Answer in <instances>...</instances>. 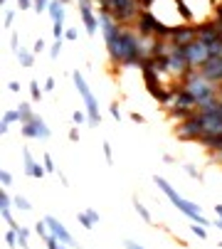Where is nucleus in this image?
Masks as SVG:
<instances>
[{"instance_id": "f257e3e1", "label": "nucleus", "mask_w": 222, "mask_h": 249, "mask_svg": "<svg viewBox=\"0 0 222 249\" xmlns=\"http://www.w3.org/2000/svg\"><path fill=\"white\" fill-rule=\"evenodd\" d=\"M153 183H156V185L166 193V197L170 200V205H175V207L183 212V215H188V217H190V222H200V225H205V227L210 225V222L203 217V210H200V205H195V202H190V200H185L178 190H173V188H170V183L166 180V178L156 175V178H153Z\"/></svg>"}, {"instance_id": "f03ea898", "label": "nucleus", "mask_w": 222, "mask_h": 249, "mask_svg": "<svg viewBox=\"0 0 222 249\" xmlns=\"http://www.w3.org/2000/svg\"><path fill=\"white\" fill-rule=\"evenodd\" d=\"M183 89H188L193 96H195V101L200 104V101H205V99H212V96H217V82H212V79H207L200 69H193V72H188L183 77V84H180Z\"/></svg>"}, {"instance_id": "7ed1b4c3", "label": "nucleus", "mask_w": 222, "mask_h": 249, "mask_svg": "<svg viewBox=\"0 0 222 249\" xmlns=\"http://www.w3.org/2000/svg\"><path fill=\"white\" fill-rule=\"evenodd\" d=\"M99 8H106L121 25H129V22L138 20V15H141L138 0H99Z\"/></svg>"}, {"instance_id": "20e7f679", "label": "nucleus", "mask_w": 222, "mask_h": 249, "mask_svg": "<svg viewBox=\"0 0 222 249\" xmlns=\"http://www.w3.org/2000/svg\"><path fill=\"white\" fill-rule=\"evenodd\" d=\"M72 82H74V87H77V91H79V94H82V99H84L87 114H89V126H92V128H96V126L101 124V111H99V106H96V96L92 94V89H89L87 79L82 77V72H77V69L72 72Z\"/></svg>"}, {"instance_id": "39448f33", "label": "nucleus", "mask_w": 222, "mask_h": 249, "mask_svg": "<svg viewBox=\"0 0 222 249\" xmlns=\"http://www.w3.org/2000/svg\"><path fill=\"white\" fill-rule=\"evenodd\" d=\"M175 136H178V141H200V138L205 136L203 114L195 111V114H190L188 119H183L180 126L175 128Z\"/></svg>"}, {"instance_id": "423d86ee", "label": "nucleus", "mask_w": 222, "mask_h": 249, "mask_svg": "<svg viewBox=\"0 0 222 249\" xmlns=\"http://www.w3.org/2000/svg\"><path fill=\"white\" fill-rule=\"evenodd\" d=\"M185 57H188V62H190L193 69H203V64H205L212 54H210V50H207V42L198 37V40H193L188 47H185Z\"/></svg>"}, {"instance_id": "0eeeda50", "label": "nucleus", "mask_w": 222, "mask_h": 249, "mask_svg": "<svg viewBox=\"0 0 222 249\" xmlns=\"http://www.w3.org/2000/svg\"><path fill=\"white\" fill-rule=\"evenodd\" d=\"M168 72L175 74L178 79H183L188 72H193L188 57H185V47H175V50L168 54Z\"/></svg>"}, {"instance_id": "6e6552de", "label": "nucleus", "mask_w": 222, "mask_h": 249, "mask_svg": "<svg viewBox=\"0 0 222 249\" xmlns=\"http://www.w3.org/2000/svg\"><path fill=\"white\" fill-rule=\"evenodd\" d=\"M77 3H79V13H82V22H84V27H87V35H89V37H94L96 30L101 27V20H99L96 13H94L92 0H77Z\"/></svg>"}, {"instance_id": "1a4fd4ad", "label": "nucleus", "mask_w": 222, "mask_h": 249, "mask_svg": "<svg viewBox=\"0 0 222 249\" xmlns=\"http://www.w3.org/2000/svg\"><path fill=\"white\" fill-rule=\"evenodd\" d=\"M193 40H198V30H195V25H175L173 27V32H170V42L175 45V47H188Z\"/></svg>"}, {"instance_id": "9d476101", "label": "nucleus", "mask_w": 222, "mask_h": 249, "mask_svg": "<svg viewBox=\"0 0 222 249\" xmlns=\"http://www.w3.org/2000/svg\"><path fill=\"white\" fill-rule=\"evenodd\" d=\"M42 220L47 222V227L52 230V234H55V237H57L62 244H67V247H77V249H79V242H77V239H74V237L69 234V230H67V227H64V225H62L57 217H52V215H45Z\"/></svg>"}, {"instance_id": "9b49d317", "label": "nucleus", "mask_w": 222, "mask_h": 249, "mask_svg": "<svg viewBox=\"0 0 222 249\" xmlns=\"http://www.w3.org/2000/svg\"><path fill=\"white\" fill-rule=\"evenodd\" d=\"M200 72H203L207 79H212V82L222 84V54H220V57H210V59L203 64Z\"/></svg>"}, {"instance_id": "f8f14e48", "label": "nucleus", "mask_w": 222, "mask_h": 249, "mask_svg": "<svg viewBox=\"0 0 222 249\" xmlns=\"http://www.w3.org/2000/svg\"><path fill=\"white\" fill-rule=\"evenodd\" d=\"M203 126H205V136H215L222 133V109L203 114Z\"/></svg>"}, {"instance_id": "ddd939ff", "label": "nucleus", "mask_w": 222, "mask_h": 249, "mask_svg": "<svg viewBox=\"0 0 222 249\" xmlns=\"http://www.w3.org/2000/svg\"><path fill=\"white\" fill-rule=\"evenodd\" d=\"M27 121H32V126H35V131H37V141H47V138H50L52 131H50V126L45 124L42 116H37V114H35V116H30Z\"/></svg>"}, {"instance_id": "4468645a", "label": "nucleus", "mask_w": 222, "mask_h": 249, "mask_svg": "<svg viewBox=\"0 0 222 249\" xmlns=\"http://www.w3.org/2000/svg\"><path fill=\"white\" fill-rule=\"evenodd\" d=\"M64 3L62 0H52L50 3V8H47V13H50V18H52V22H64Z\"/></svg>"}, {"instance_id": "2eb2a0df", "label": "nucleus", "mask_w": 222, "mask_h": 249, "mask_svg": "<svg viewBox=\"0 0 222 249\" xmlns=\"http://www.w3.org/2000/svg\"><path fill=\"white\" fill-rule=\"evenodd\" d=\"M133 210L138 212V217H141L146 225H156V222H153V217H151V212H148V207H146L138 197H133Z\"/></svg>"}, {"instance_id": "dca6fc26", "label": "nucleus", "mask_w": 222, "mask_h": 249, "mask_svg": "<svg viewBox=\"0 0 222 249\" xmlns=\"http://www.w3.org/2000/svg\"><path fill=\"white\" fill-rule=\"evenodd\" d=\"M22 158H25V175H30L32 178V173H35V165H37V160H35V156H32V151L25 146L22 148Z\"/></svg>"}, {"instance_id": "f3484780", "label": "nucleus", "mask_w": 222, "mask_h": 249, "mask_svg": "<svg viewBox=\"0 0 222 249\" xmlns=\"http://www.w3.org/2000/svg\"><path fill=\"white\" fill-rule=\"evenodd\" d=\"M18 62H20V67H25V69H30L32 64H35V52H27V50H18Z\"/></svg>"}, {"instance_id": "a211bd4d", "label": "nucleus", "mask_w": 222, "mask_h": 249, "mask_svg": "<svg viewBox=\"0 0 222 249\" xmlns=\"http://www.w3.org/2000/svg\"><path fill=\"white\" fill-rule=\"evenodd\" d=\"M3 124H8V126H13V124H22V114H20L18 109L5 111V114H3Z\"/></svg>"}, {"instance_id": "6ab92c4d", "label": "nucleus", "mask_w": 222, "mask_h": 249, "mask_svg": "<svg viewBox=\"0 0 222 249\" xmlns=\"http://www.w3.org/2000/svg\"><path fill=\"white\" fill-rule=\"evenodd\" d=\"M27 237H30V230L20 225L18 227V244H20V249H30V239Z\"/></svg>"}, {"instance_id": "aec40b11", "label": "nucleus", "mask_w": 222, "mask_h": 249, "mask_svg": "<svg viewBox=\"0 0 222 249\" xmlns=\"http://www.w3.org/2000/svg\"><path fill=\"white\" fill-rule=\"evenodd\" d=\"M183 170L188 173L190 178H195L198 183H205V178H203V170H200V168H195L193 163H185V165H183Z\"/></svg>"}, {"instance_id": "412c9836", "label": "nucleus", "mask_w": 222, "mask_h": 249, "mask_svg": "<svg viewBox=\"0 0 222 249\" xmlns=\"http://www.w3.org/2000/svg\"><path fill=\"white\" fill-rule=\"evenodd\" d=\"M30 96H32V101H42V96H45V87H40L35 79L30 82Z\"/></svg>"}, {"instance_id": "4be33fe9", "label": "nucleus", "mask_w": 222, "mask_h": 249, "mask_svg": "<svg viewBox=\"0 0 222 249\" xmlns=\"http://www.w3.org/2000/svg\"><path fill=\"white\" fill-rule=\"evenodd\" d=\"M13 205H15L20 212H30V210H32V202H30L27 197H22V195H15V197H13Z\"/></svg>"}, {"instance_id": "5701e85b", "label": "nucleus", "mask_w": 222, "mask_h": 249, "mask_svg": "<svg viewBox=\"0 0 222 249\" xmlns=\"http://www.w3.org/2000/svg\"><path fill=\"white\" fill-rule=\"evenodd\" d=\"M77 222H79V225H82L84 230H94V227H96V222H94V220L89 217V212H87V210H84V212H79V215H77Z\"/></svg>"}, {"instance_id": "b1692460", "label": "nucleus", "mask_w": 222, "mask_h": 249, "mask_svg": "<svg viewBox=\"0 0 222 249\" xmlns=\"http://www.w3.org/2000/svg\"><path fill=\"white\" fill-rule=\"evenodd\" d=\"M72 124H74V126H82V124H89V114H87V111H79V109H77V111L72 114Z\"/></svg>"}, {"instance_id": "393cba45", "label": "nucleus", "mask_w": 222, "mask_h": 249, "mask_svg": "<svg viewBox=\"0 0 222 249\" xmlns=\"http://www.w3.org/2000/svg\"><path fill=\"white\" fill-rule=\"evenodd\" d=\"M20 131H22L25 138H37V131H35L32 121H22V124H20Z\"/></svg>"}, {"instance_id": "a878e982", "label": "nucleus", "mask_w": 222, "mask_h": 249, "mask_svg": "<svg viewBox=\"0 0 222 249\" xmlns=\"http://www.w3.org/2000/svg\"><path fill=\"white\" fill-rule=\"evenodd\" d=\"M190 232H193L198 239H207V230H205V225H200V222H190Z\"/></svg>"}, {"instance_id": "bb28decb", "label": "nucleus", "mask_w": 222, "mask_h": 249, "mask_svg": "<svg viewBox=\"0 0 222 249\" xmlns=\"http://www.w3.org/2000/svg\"><path fill=\"white\" fill-rule=\"evenodd\" d=\"M5 244H8L10 249H18V247H20V244H18V230L10 227V230L5 232Z\"/></svg>"}, {"instance_id": "cd10ccee", "label": "nucleus", "mask_w": 222, "mask_h": 249, "mask_svg": "<svg viewBox=\"0 0 222 249\" xmlns=\"http://www.w3.org/2000/svg\"><path fill=\"white\" fill-rule=\"evenodd\" d=\"M18 111L22 114V121H27L30 116H35V114H32V104H30V101H22V104H18Z\"/></svg>"}, {"instance_id": "c85d7f7f", "label": "nucleus", "mask_w": 222, "mask_h": 249, "mask_svg": "<svg viewBox=\"0 0 222 249\" xmlns=\"http://www.w3.org/2000/svg\"><path fill=\"white\" fill-rule=\"evenodd\" d=\"M50 3H52V0H32V10L40 15V13H45L50 8Z\"/></svg>"}, {"instance_id": "c756f323", "label": "nucleus", "mask_w": 222, "mask_h": 249, "mask_svg": "<svg viewBox=\"0 0 222 249\" xmlns=\"http://www.w3.org/2000/svg\"><path fill=\"white\" fill-rule=\"evenodd\" d=\"M0 212H3V220H5V225H8V227H13V230H18V227H20V225H18V220L13 217V212H10V210H0Z\"/></svg>"}, {"instance_id": "7c9ffc66", "label": "nucleus", "mask_w": 222, "mask_h": 249, "mask_svg": "<svg viewBox=\"0 0 222 249\" xmlns=\"http://www.w3.org/2000/svg\"><path fill=\"white\" fill-rule=\"evenodd\" d=\"M64 22H52V35H55V40H64Z\"/></svg>"}, {"instance_id": "2f4dec72", "label": "nucleus", "mask_w": 222, "mask_h": 249, "mask_svg": "<svg viewBox=\"0 0 222 249\" xmlns=\"http://www.w3.org/2000/svg\"><path fill=\"white\" fill-rule=\"evenodd\" d=\"M13 207V195H8L5 190L0 193V210H10Z\"/></svg>"}, {"instance_id": "473e14b6", "label": "nucleus", "mask_w": 222, "mask_h": 249, "mask_svg": "<svg viewBox=\"0 0 222 249\" xmlns=\"http://www.w3.org/2000/svg\"><path fill=\"white\" fill-rule=\"evenodd\" d=\"M42 165H45V170H47V173H57V165H55V160H52V156H50V153H45V156H42Z\"/></svg>"}, {"instance_id": "72a5a7b5", "label": "nucleus", "mask_w": 222, "mask_h": 249, "mask_svg": "<svg viewBox=\"0 0 222 249\" xmlns=\"http://www.w3.org/2000/svg\"><path fill=\"white\" fill-rule=\"evenodd\" d=\"M104 156H106V165H114V151H111V143L109 141H104Z\"/></svg>"}, {"instance_id": "f704fd0d", "label": "nucleus", "mask_w": 222, "mask_h": 249, "mask_svg": "<svg viewBox=\"0 0 222 249\" xmlns=\"http://www.w3.org/2000/svg\"><path fill=\"white\" fill-rule=\"evenodd\" d=\"M59 52H62V40H55V42H52V47H50V57H52V59H57V57H59Z\"/></svg>"}, {"instance_id": "c9c22d12", "label": "nucleus", "mask_w": 222, "mask_h": 249, "mask_svg": "<svg viewBox=\"0 0 222 249\" xmlns=\"http://www.w3.org/2000/svg\"><path fill=\"white\" fill-rule=\"evenodd\" d=\"M109 111H111V116H114L116 121H121V109H119V104H116V101L109 106Z\"/></svg>"}, {"instance_id": "e433bc0d", "label": "nucleus", "mask_w": 222, "mask_h": 249, "mask_svg": "<svg viewBox=\"0 0 222 249\" xmlns=\"http://www.w3.org/2000/svg\"><path fill=\"white\" fill-rule=\"evenodd\" d=\"M64 40H69V42H77V30H74V27H67V32H64Z\"/></svg>"}, {"instance_id": "4c0bfd02", "label": "nucleus", "mask_w": 222, "mask_h": 249, "mask_svg": "<svg viewBox=\"0 0 222 249\" xmlns=\"http://www.w3.org/2000/svg\"><path fill=\"white\" fill-rule=\"evenodd\" d=\"M15 20V10H5V20H3V27H10Z\"/></svg>"}, {"instance_id": "58836bf2", "label": "nucleus", "mask_w": 222, "mask_h": 249, "mask_svg": "<svg viewBox=\"0 0 222 249\" xmlns=\"http://www.w3.org/2000/svg\"><path fill=\"white\" fill-rule=\"evenodd\" d=\"M0 183H3V185H5V188H8V185H10V183H13V175H10V173H8V170H3V173H0Z\"/></svg>"}, {"instance_id": "ea45409f", "label": "nucleus", "mask_w": 222, "mask_h": 249, "mask_svg": "<svg viewBox=\"0 0 222 249\" xmlns=\"http://www.w3.org/2000/svg\"><path fill=\"white\" fill-rule=\"evenodd\" d=\"M18 10H32V0H18Z\"/></svg>"}, {"instance_id": "a19ab883", "label": "nucleus", "mask_w": 222, "mask_h": 249, "mask_svg": "<svg viewBox=\"0 0 222 249\" xmlns=\"http://www.w3.org/2000/svg\"><path fill=\"white\" fill-rule=\"evenodd\" d=\"M131 121H133V124H146L148 119H146L143 114H138V111H133V114H131Z\"/></svg>"}, {"instance_id": "79ce46f5", "label": "nucleus", "mask_w": 222, "mask_h": 249, "mask_svg": "<svg viewBox=\"0 0 222 249\" xmlns=\"http://www.w3.org/2000/svg\"><path fill=\"white\" fill-rule=\"evenodd\" d=\"M124 247H126V249H146V247H141V244L133 242V239H124Z\"/></svg>"}, {"instance_id": "37998d69", "label": "nucleus", "mask_w": 222, "mask_h": 249, "mask_svg": "<svg viewBox=\"0 0 222 249\" xmlns=\"http://www.w3.org/2000/svg\"><path fill=\"white\" fill-rule=\"evenodd\" d=\"M45 50V40H35V45H32V52L37 54V52H42Z\"/></svg>"}, {"instance_id": "c03bdc74", "label": "nucleus", "mask_w": 222, "mask_h": 249, "mask_svg": "<svg viewBox=\"0 0 222 249\" xmlns=\"http://www.w3.org/2000/svg\"><path fill=\"white\" fill-rule=\"evenodd\" d=\"M87 212H89V217H92V220H94V222L99 225V220H101V217H99V212H96L94 207H87Z\"/></svg>"}, {"instance_id": "a18cd8bd", "label": "nucleus", "mask_w": 222, "mask_h": 249, "mask_svg": "<svg viewBox=\"0 0 222 249\" xmlns=\"http://www.w3.org/2000/svg\"><path fill=\"white\" fill-rule=\"evenodd\" d=\"M55 89V77H47L45 79V91H52Z\"/></svg>"}, {"instance_id": "49530a36", "label": "nucleus", "mask_w": 222, "mask_h": 249, "mask_svg": "<svg viewBox=\"0 0 222 249\" xmlns=\"http://www.w3.org/2000/svg\"><path fill=\"white\" fill-rule=\"evenodd\" d=\"M69 141H74V143L79 141V131H77V126H74V128L69 131Z\"/></svg>"}, {"instance_id": "de8ad7c7", "label": "nucleus", "mask_w": 222, "mask_h": 249, "mask_svg": "<svg viewBox=\"0 0 222 249\" xmlns=\"http://www.w3.org/2000/svg\"><path fill=\"white\" fill-rule=\"evenodd\" d=\"M57 178H59V183H62L64 188H69V180H67V178H64V173H62L59 168H57Z\"/></svg>"}, {"instance_id": "09e8293b", "label": "nucleus", "mask_w": 222, "mask_h": 249, "mask_svg": "<svg viewBox=\"0 0 222 249\" xmlns=\"http://www.w3.org/2000/svg\"><path fill=\"white\" fill-rule=\"evenodd\" d=\"M210 160H212V163H215V160L222 163V148H220V151H212V158H210Z\"/></svg>"}, {"instance_id": "8fccbe9b", "label": "nucleus", "mask_w": 222, "mask_h": 249, "mask_svg": "<svg viewBox=\"0 0 222 249\" xmlns=\"http://www.w3.org/2000/svg\"><path fill=\"white\" fill-rule=\"evenodd\" d=\"M10 47H13L15 52H18V50L22 47V45H20V37H18V35H15V37H13V42H10Z\"/></svg>"}, {"instance_id": "3c124183", "label": "nucleus", "mask_w": 222, "mask_h": 249, "mask_svg": "<svg viewBox=\"0 0 222 249\" xmlns=\"http://www.w3.org/2000/svg\"><path fill=\"white\" fill-rule=\"evenodd\" d=\"M138 3H141V8H143V10H148V8L153 5V0H138Z\"/></svg>"}, {"instance_id": "603ef678", "label": "nucleus", "mask_w": 222, "mask_h": 249, "mask_svg": "<svg viewBox=\"0 0 222 249\" xmlns=\"http://www.w3.org/2000/svg\"><path fill=\"white\" fill-rule=\"evenodd\" d=\"M8 87H10V91H15V94H18V91H20V82H10V84H8Z\"/></svg>"}, {"instance_id": "864d4df0", "label": "nucleus", "mask_w": 222, "mask_h": 249, "mask_svg": "<svg viewBox=\"0 0 222 249\" xmlns=\"http://www.w3.org/2000/svg\"><path fill=\"white\" fill-rule=\"evenodd\" d=\"M8 131H10V126H8V124H3V121H0V133H3V136H5Z\"/></svg>"}, {"instance_id": "5fc2aeb1", "label": "nucleus", "mask_w": 222, "mask_h": 249, "mask_svg": "<svg viewBox=\"0 0 222 249\" xmlns=\"http://www.w3.org/2000/svg\"><path fill=\"white\" fill-rule=\"evenodd\" d=\"M163 163H168V165H173V163H175V158H173V156H168V153H166V156H163Z\"/></svg>"}, {"instance_id": "6e6d98bb", "label": "nucleus", "mask_w": 222, "mask_h": 249, "mask_svg": "<svg viewBox=\"0 0 222 249\" xmlns=\"http://www.w3.org/2000/svg\"><path fill=\"white\" fill-rule=\"evenodd\" d=\"M215 215H217V217H222V205H215Z\"/></svg>"}, {"instance_id": "4d7b16f0", "label": "nucleus", "mask_w": 222, "mask_h": 249, "mask_svg": "<svg viewBox=\"0 0 222 249\" xmlns=\"http://www.w3.org/2000/svg\"><path fill=\"white\" fill-rule=\"evenodd\" d=\"M212 225H215V227H217V230H222V217H217V220H215V222H212Z\"/></svg>"}, {"instance_id": "13d9d810", "label": "nucleus", "mask_w": 222, "mask_h": 249, "mask_svg": "<svg viewBox=\"0 0 222 249\" xmlns=\"http://www.w3.org/2000/svg\"><path fill=\"white\" fill-rule=\"evenodd\" d=\"M217 99H220V101H222V84H220V87H217Z\"/></svg>"}, {"instance_id": "bf43d9fd", "label": "nucleus", "mask_w": 222, "mask_h": 249, "mask_svg": "<svg viewBox=\"0 0 222 249\" xmlns=\"http://www.w3.org/2000/svg\"><path fill=\"white\" fill-rule=\"evenodd\" d=\"M217 30H220V35H222V22H217Z\"/></svg>"}, {"instance_id": "052dcab7", "label": "nucleus", "mask_w": 222, "mask_h": 249, "mask_svg": "<svg viewBox=\"0 0 222 249\" xmlns=\"http://www.w3.org/2000/svg\"><path fill=\"white\" fill-rule=\"evenodd\" d=\"M62 3H64V5H69V3H72V0H62Z\"/></svg>"}, {"instance_id": "680f3d73", "label": "nucleus", "mask_w": 222, "mask_h": 249, "mask_svg": "<svg viewBox=\"0 0 222 249\" xmlns=\"http://www.w3.org/2000/svg\"><path fill=\"white\" fill-rule=\"evenodd\" d=\"M5 3H8V0H0V5H5Z\"/></svg>"}, {"instance_id": "e2e57ef3", "label": "nucleus", "mask_w": 222, "mask_h": 249, "mask_svg": "<svg viewBox=\"0 0 222 249\" xmlns=\"http://www.w3.org/2000/svg\"><path fill=\"white\" fill-rule=\"evenodd\" d=\"M59 249H67V244H59Z\"/></svg>"}, {"instance_id": "0e129e2a", "label": "nucleus", "mask_w": 222, "mask_h": 249, "mask_svg": "<svg viewBox=\"0 0 222 249\" xmlns=\"http://www.w3.org/2000/svg\"><path fill=\"white\" fill-rule=\"evenodd\" d=\"M217 247H220V249H222V242H220V244H217Z\"/></svg>"}]
</instances>
